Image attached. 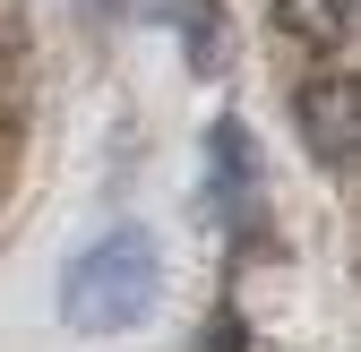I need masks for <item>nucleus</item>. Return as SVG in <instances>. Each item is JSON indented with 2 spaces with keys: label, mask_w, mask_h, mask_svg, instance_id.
I'll list each match as a JSON object with an SVG mask.
<instances>
[{
  "label": "nucleus",
  "mask_w": 361,
  "mask_h": 352,
  "mask_svg": "<svg viewBox=\"0 0 361 352\" xmlns=\"http://www.w3.org/2000/svg\"><path fill=\"white\" fill-rule=\"evenodd\" d=\"M95 9H129V0H95Z\"/></svg>",
  "instance_id": "obj_6"
},
{
  "label": "nucleus",
  "mask_w": 361,
  "mask_h": 352,
  "mask_svg": "<svg viewBox=\"0 0 361 352\" xmlns=\"http://www.w3.org/2000/svg\"><path fill=\"white\" fill-rule=\"evenodd\" d=\"M207 352H241V318H215L207 327Z\"/></svg>",
  "instance_id": "obj_5"
},
{
  "label": "nucleus",
  "mask_w": 361,
  "mask_h": 352,
  "mask_svg": "<svg viewBox=\"0 0 361 352\" xmlns=\"http://www.w3.org/2000/svg\"><path fill=\"white\" fill-rule=\"evenodd\" d=\"M276 26H284L293 43H310V52H344L353 0H276Z\"/></svg>",
  "instance_id": "obj_3"
},
{
  "label": "nucleus",
  "mask_w": 361,
  "mask_h": 352,
  "mask_svg": "<svg viewBox=\"0 0 361 352\" xmlns=\"http://www.w3.org/2000/svg\"><path fill=\"white\" fill-rule=\"evenodd\" d=\"M155 241L147 232H104L95 249L69 267V284H61V310H69V327H86V335H121V327H138L147 310H155Z\"/></svg>",
  "instance_id": "obj_1"
},
{
  "label": "nucleus",
  "mask_w": 361,
  "mask_h": 352,
  "mask_svg": "<svg viewBox=\"0 0 361 352\" xmlns=\"http://www.w3.org/2000/svg\"><path fill=\"white\" fill-rule=\"evenodd\" d=\"M293 120H301V138H310V155H319V163H353V138H361V86H353L344 69L301 77Z\"/></svg>",
  "instance_id": "obj_2"
},
{
  "label": "nucleus",
  "mask_w": 361,
  "mask_h": 352,
  "mask_svg": "<svg viewBox=\"0 0 361 352\" xmlns=\"http://www.w3.org/2000/svg\"><path fill=\"white\" fill-rule=\"evenodd\" d=\"M180 34H190V61H198V69L224 61V18H215V0H180Z\"/></svg>",
  "instance_id": "obj_4"
}]
</instances>
